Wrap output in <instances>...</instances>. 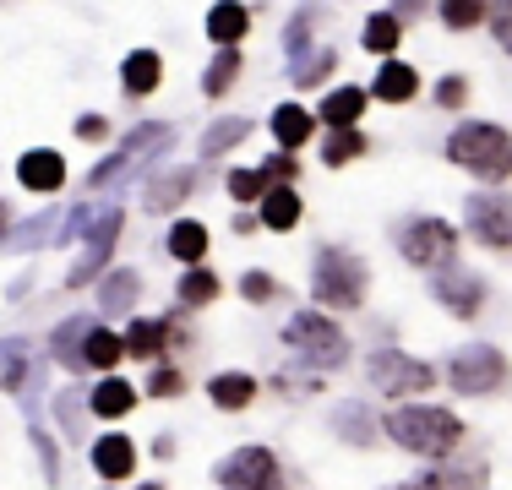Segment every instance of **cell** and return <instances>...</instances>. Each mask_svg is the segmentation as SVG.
I'll return each instance as SVG.
<instances>
[{"label": "cell", "mask_w": 512, "mask_h": 490, "mask_svg": "<svg viewBox=\"0 0 512 490\" xmlns=\"http://www.w3.org/2000/svg\"><path fill=\"white\" fill-rule=\"evenodd\" d=\"M55 224H60V213L50 207V213H44V218H28V224H22V229H28V235H11L6 245H11V251H28V245H39V240H55V235H50Z\"/></svg>", "instance_id": "60d3db41"}, {"label": "cell", "mask_w": 512, "mask_h": 490, "mask_svg": "<svg viewBox=\"0 0 512 490\" xmlns=\"http://www.w3.org/2000/svg\"><path fill=\"white\" fill-rule=\"evenodd\" d=\"M420 93V71L404 66V60H382L371 77V98H382V104H409V98Z\"/></svg>", "instance_id": "e0dca14e"}, {"label": "cell", "mask_w": 512, "mask_h": 490, "mask_svg": "<svg viewBox=\"0 0 512 490\" xmlns=\"http://www.w3.org/2000/svg\"><path fill=\"white\" fill-rule=\"evenodd\" d=\"M120 360H126V338L109 333V327H93L88 343H82V365H93V371H115Z\"/></svg>", "instance_id": "f546056e"}, {"label": "cell", "mask_w": 512, "mask_h": 490, "mask_svg": "<svg viewBox=\"0 0 512 490\" xmlns=\"http://www.w3.org/2000/svg\"><path fill=\"white\" fill-rule=\"evenodd\" d=\"M93 414H99V420H120V414H131L137 409V387L131 382H120V376H104L99 387H93Z\"/></svg>", "instance_id": "4316f807"}, {"label": "cell", "mask_w": 512, "mask_h": 490, "mask_svg": "<svg viewBox=\"0 0 512 490\" xmlns=\"http://www.w3.org/2000/svg\"><path fill=\"white\" fill-rule=\"evenodd\" d=\"M365 289H371V273H365V262L349 245H322L316 251V267H311L316 305H327V311H360Z\"/></svg>", "instance_id": "3957f363"}, {"label": "cell", "mask_w": 512, "mask_h": 490, "mask_svg": "<svg viewBox=\"0 0 512 490\" xmlns=\"http://www.w3.org/2000/svg\"><path fill=\"white\" fill-rule=\"evenodd\" d=\"M300 224V186H267L262 196V229L284 235V229Z\"/></svg>", "instance_id": "7402d4cb"}, {"label": "cell", "mask_w": 512, "mask_h": 490, "mask_svg": "<svg viewBox=\"0 0 512 490\" xmlns=\"http://www.w3.org/2000/svg\"><path fill=\"white\" fill-rule=\"evenodd\" d=\"M240 294H246L251 305H262V300H273L278 284H273V273H262V267H251L246 278H240Z\"/></svg>", "instance_id": "7bdbcfd3"}, {"label": "cell", "mask_w": 512, "mask_h": 490, "mask_svg": "<svg viewBox=\"0 0 512 490\" xmlns=\"http://www.w3.org/2000/svg\"><path fill=\"white\" fill-rule=\"evenodd\" d=\"M169 349V322L164 316H142L126 327V360H164Z\"/></svg>", "instance_id": "d6986e66"}, {"label": "cell", "mask_w": 512, "mask_h": 490, "mask_svg": "<svg viewBox=\"0 0 512 490\" xmlns=\"http://www.w3.org/2000/svg\"><path fill=\"white\" fill-rule=\"evenodd\" d=\"M251 137V120L246 115H224V120H213V126L202 131V158H224V153H235L240 142Z\"/></svg>", "instance_id": "484cf974"}, {"label": "cell", "mask_w": 512, "mask_h": 490, "mask_svg": "<svg viewBox=\"0 0 512 490\" xmlns=\"http://www.w3.org/2000/svg\"><path fill=\"white\" fill-rule=\"evenodd\" d=\"M207 398H213L218 409L240 414L246 403H256V382H251L246 371H224V376H213V382H207Z\"/></svg>", "instance_id": "f1b7e54d"}, {"label": "cell", "mask_w": 512, "mask_h": 490, "mask_svg": "<svg viewBox=\"0 0 512 490\" xmlns=\"http://www.w3.org/2000/svg\"><path fill=\"white\" fill-rule=\"evenodd\" d=\"M365 104H371V93H365V88H349V82H344V88H333V93L322 98V120H327L333 131H344V126H355V120L365 115Z\"/></svg>", "instance_id": "d4e9b609"}, {"label": "cell", "mask_w": 512, "mask_h": 490, "mask_svg": "<svg viewBox=\"0 0 512 490\" xmlns=\"http://www.w3.org/2000/svg\"><path fill=\"white\" fill-rule=\"evenodd\" d=\"M447 158L485 186H502V180H512V131L496 120H463L447 137Z\"/></svg>", "instance_id": "7a4b0ae2"}, {"label": "cell", "mask_w": 512, "mask_h": 490, "mask_svg": "<svg viewBox=\"0 0 512 490\" xmlns=\"http://www.w3.org/2000/svg\"><path fill=\"white\" fill-rule=\"evenodd\" d=\"M333 71H338V49H311V55L289 60V82L295 88H322Z\"/></svg>", "instance_id": "4dcf8cb0"}, {"label": "cell", "mask_w": 512, "mask_h": 490, "mask_svg": "<svg viewBox=\"0 0 512 490\" xmlns=\"http://www.w3.org/2000/svg\"><path fill=\"white\" fill-rule=\"evenodd\" d=\"M28 354H33L28 338H0V387L6 392L22 387V376H28Z\"/></svg>", "instance_id": "d590c367"}, {"label": "cell", "mask_w": 512, "mask_h": 490, "mask_svg": "<svg viewBox=\"0 0 512 490\" xmlns=\"http://www.w3.org/2000/svg\"><path fill=\"white\" fill-rule=\"evenodd\" d=\"M398 251H404L409 267H420V273H442V267H453L458 256V229L447 224V218H404L398 224Z\"/></svg>", "instance_id": "8992f818"}, {"label": "cell", "mask_w": 512, "mask_h": 490, "mask_svg": "<svg viewBox=\"0 0 512 490\" xmlns=\"http://www.w3.org/2000/svg\"><path fill=\"white\" fill-rule=\"evenodd\" d=\"M93 469H99V480H126V474L137 469V441L99 436L93 441Z\"/></svg>", "instance_id": "ac0fdd59"}, {"label": "cell", "mask_w": 512, "mask_h": 490, "mask_svg": "<svg viewBox=\"0 0 512 490\" xmlns=\"http://www.w3.org/2000/svg\"><path fill=\"white\" fill-rule=\"evenodd\" d=\"M311 131H316L311 109H300V104H278L273 109V137H278L284 153H300V147L311 142Z\"/></svg>", "instance_id": "44dd1931"}, {"label": "cell", "mask_w": 512, "mask_h": 490, "mask_svg": "<svg viewBox=\"0 0 512 490\" xmlns=\"http://www.w3.org/2000/svg\"><path fill=\"white\" fill-rule=\"evenodd\" d=\"M137 294H142V278L131 273V267H109V278H104V289H99V311L104 316H120V311H131V305H137Z\"/></svg>", "instance_id": "cb8c5ba5"}, {"label": "cell", "mask_w": 512, "mask_h": 490, "mask_svg": "<svg viewBox=\"0 0 512 490\" xmlns=\"http://www.w3.org/2000/svg\"><path fill=\"white\" fill-rule=\"evenodd\" d=\"M142 490H164V485H142Z\"/></svg>", "instance_id": "681fc988"}, {"label": "cell", "mask_w": 512, "mask_h": 490, "mask_svg": "<svg viewBox=\"0 0 512 490\" xmlns=\"http://www.w3.org/2000/svg\"><path fill=\"white\" fill-rule=\"evenodd\" d=\"M246 33H251V11L240 0H213V11H207V39L218 49H240Z\"/></svg>", "instance_id": "9a60e30c"}, {"label": "cell", "mask_w": 512, "mask_h": 490, "mask_svg": "<svg viewBox=\"0 0 512 490\" xmlns=\"http://www.w3.org/2000/svg\"><path fill=\"white\" fill-rule=\"evenodd\" d=\"M365 49H371V55H382V60H393V49H398V39H404V22L393 17V11H376L371 22H365Z\"/></svg>", "instance_id": "836d02e7"}, {"label": "cell", "mask_w": 512, "mask_h": 490, "mask_svg": "<svg viewBox=\"0 0 512 490\" xmlns=\"http://www.w3.org/2000/svg\"><path fill=\"white\" fill-rule=\"evenodd\" d=\"M431 98H436L442 109H463V104H469V77H458V71H453V77H442V82L431 88Z\"/></svg>", "instance_id": "b9f144b4"}, {"label": "cell", "mask_w": 512, "mask_h": 490, "mask_svg": "<svg viewBox=\"0 0 512 490\" xmlns=\"http://www.w3.org/2000/svg\"><path fill=\"white\" fill-rule=\"evenodd\" d=\"M436 11H442V28L469 33V28H480V22L491 17V0H436Z\"/></svg>", "instance_id": "e575fe53"}, {"label": "cell", "mask_w": 512, "mask_h": 490, "mask_svg": "<svg viewBox=\"0 0 512 490\" xmlns=\"http://www.w3.org/2000/svg\"><path fill=\"white\" fill-rule=\"evenodd\" d=\"M387 11H393L398 22H414V17H425V11H431V0H393Z\"/></svg>", "instance_id": "7dc6e473"}, {"label": "cell", "mask_w": 512, "mask_h": 490, "mask_svg": "<svg viewBox=\"0 0 512 490\" xmlns=\"http://www.w3.org/2000/svg\"><path fill=\"white\" fill-rule=\"evenodd\" d=\"M463 229L491 251H512V191H474L463 202Z\"/></svg>", "instance_id": "9c48e42d"}, {"label": "cell", "mask_w": 512, "mask_h": 490, "mask_svg": "<svg viewBox=\"0 0 512 490\" xmlns=\"http://www.w3.org/2000/svg\"><path fill=\"white\" fill-rule=\"evenodd\" d=\"M491 33H496V44H502V55H512V0H502V6H491Z\"/></svg>", "instance_id": "f6af8a7d"}, {"label": "cell", "mask_w": 512, "mask_h": 490, "mask_svg": "<svg viewBox=\"0 0 512 490\" xmlns=\"http://www.w3.org/2000/svg\"><path fill=\"white\" fill-rule=\"evenodd\" d=\"M17 186H28L33 196H55L66 186V158L55 147H33V153L17 158Z\"/></svg>", "instance_id": "4fadbf2b"}, {"label": "cell", "mask_w": 512, "mask_h": 490, "mask_svg": "<svg viewBox=\"0 0 512 490\" xmlns=\"http://www.w3.org/2000/svg\"><path fill=\"white\" fill-rule=\"evenodd\" d=\"M431 294H436V305H447V316L474 322L480 305H485V278H474L469 267H442V273L431 278Z\"/></svg>", "instance_id": "7c38bea8"}, {"label": "cell", "mask_w": 512, "mask_h": 490, "mask_svg": "<svg viewBox=\"0 0 512 490\" xmlns=\"http://www.w3.org/2000/svg\"><path fill=\"white\" fill-rule=\"evenodd\" d=\"M33 447H39V458H44V474L55 480V469H60V463H55V447H50V436H44L39 425H33Z\"/></svg>", "instance_id": "c3c4849f"}, {"label": "cell", "mask_w": 512, "mask_h": 490, "mask_svg": "<svg viewBox=\"0 0 512 490\" xmlns=\"http://www.w3.org/2000/svg\"><path fill=\"white\" fill-rule=\"evenodd\" d=\"M229 196H235V202H262L267 196L262 169H235V175H229Z\"/></svg>", "instance_id": "ab89813d"}, {"label": "cell", "mask_w": 512, "mask_h": 490, "mask_svg": "<svg viewBox=\"0 0 512 490\" xmlns=\"http://www.w3.org/2000/svg\"><path fill=\"white\" fill-rule=\"evenodd\" d=\"M311 33H316V6H306V11H295L289 17V28H284V49L289 55H311Z\"/></svg>", "instance_id": "f35d334b"}, {"label": "cell", "mask_w": 512, "mask_h": 490, "mask_svg": "<svg viewBox=\"0 0 512 490\" xmlns=\"http://www.w3.org/2000/svg\"><path fill=\"white\" fill-rule=\"evenodd\" d=\"M191 191H197V169L191 164L158 169L148 180V191H142V207H148V213H175L180 202H191Z\"/></svg>", "instance_id": "5bb4252c"}, {"label": "cell", "mask_w": 512, "mask_h": 490, "mask_svg": "<svg viewBox=\"0 0 512 490\" xmlns=\"http://www.w3.org/2000/svg\"><path fill=\"white\" fill-rule=\"evenodd\" d=\"M409 490H485V463H453V469L414 474Z\"/></svg>", "instance_id": "ffe728a7"}, {"label": "cell", "mask_w": 512, "mask_h": 490, "mask_svg": "<svg viewBox=\"0 0 512 490\" xmlns=\"http://www.w3.org/2000/svg\"><path fill=\"white\" fill-rule=\"evenodd\" d=\"M120 224H126V213H120V207H104V213L93 218V229H88V235H82L88 245H82L77 267H71V273H66V284H71V289L93 284V278H99L104 267H109V256H115V240H120Z\"/></svg>", "instance_id": "8fae6325"}, {"label": "cell", "mask_w": 512, "mask_h": 490, "mask_svg": "<svg viewBox=\"0 0 512 490\" xmlns=\"http://www.w3.org/2000/svg\"><path fill=\"white\" fill-rule=\"evenodd\" d=\"M180 387H186V376H180L175 365H153V376H148V392H153V398H175Z\"/></svg>", "instance_id": "ee69618b"}, {"label": "cell", "mask_w": 512, "mask_h": 490, "mask_svg": "<svg viewBox=\"0 0 512 490\" xmlns=\"http://www.w3.org/2000/svg\"><path fill=\"white\" fill-rule=\"evenodd\" d=\"M99 322H88V316H71V322H60L55 327V338H50V354L60 365H66V371H82V343H88V333Z\"/></svg>", "instance_id": "603a6c76"}, {"label": "cell", "mask_w": 512, "mask_h": 490, "mask_svg": "<svg viewBox=\"0 0 512 490\" xmlns=\"http://www.w3.org/2000/svg\"><path fill=\"white\" fill-rule=\"evenodd\" d=\"M240 66H246V55H240V49H218L213 66L202 71V93H207V98H224L229 88H235Z\"/></svg>", "instance_id": "1f68e13d"}, {"label": "cell", "mask_w": 512, "mask_h": 490, "mask_svg": "<svg viewBox=\"0 0 512 490\" xmlns=\"http://www.w3.org/2000/svg\"><path fill=\"white\" fill-rule=\"evenodd\" d=\"M365 376H371L376 392H387V398H414V392H431L436 371L425 360H414L404 349H376L371 360H365Z\"/></svg>", "instance_id": "ba28073f"}, {"label": "cell", "mask_w": 512, "mask_h": 490, "mask_svg": "<svg viewBox=\"0 0 512 490\" xmlns=\"http://www.w3.org/2000/svg\"><path fill=\"white\" fill-rule=\"evenodd\" d=\"M256 169H262L267 186H300V158H295V153H284V147H278V153H267Z\"/></svg>", "instance_id": "74e56055"}, {"label": "cell", "mask_w": 512, "mask_h": 490, "mask_svg": "<svg viewBox=\"0 0 512 490\" xmlns=\"http://www.w3.org/2000/svg\"><path fill=\"white\" fill-rule=\"evenodd\" d=\"M447 382H453L463 398H485V392H496L507 382L502 349H491V343H469V349H458L453 365H447Z\"/></svg>", "instance_id": "30bf717a"}, {"label": "cell", "mask_w": 512, "mask_h": 490, "mask_svg": "<svg viewBox=\"0 0 512 490\" xmlns=\"http://www.w3.org/2000/svg\"><path fill=\"white\" fill-rule=\"evenodd\" d=\"M158 82H164L158 49H131L126 66H120V88H126V98H148V93H158Z\"/></svg>", "instance_id": "2e32d148"}, {"label": "cell", "mask_w": 512, "mask_h": 490, "mask_svg": "<svg viewBox=\"0 0 512 490\" xmlns=\"http://www.w3.org/2000/svg\"><path fill=\"white\" fill-rule=\"evenodd\" d=\"M175 300L186 305V311H197V305H213V300H218V273H207V267L197 262V267H191L186 278H180Z\"/></svg>", "instance_id": "8d00e7d4"}, {"label": "cell", "mask_w": 512, "mask_h": 490, "mask_svg": "<svg viewBox=\"0 0 512 490\" xmlns=\"http://www.w3.org/2000/svg\"><path fill=\"white\" fill-rule=\"evenodd\" d=\"M387 436L414 458H453V447H463V420L436 403H404L387 414Z\"/></svg>", "instance_id": "6da1fadb"}, {"label": "cell", "mask_w": 512, "mask_h": 490, "mask_svg": "<svg viewBox=\"0 0 512 490\" xmlns=\"http://www.w3.org/2000/svg\"><path fill=\"white\" fill-rule=\"evenodd\" d=\"M169 256L175 262H186V267H197L202 256H207V224H197V218H180V224H169Z\"/></svg>", "instance_id": "83f0119b"}, {"label": "cell", "mask_w": 512, "mask_h": 490, "mask_svg": "<svg viewBox=\"0 0 512 490\" xmlns=\"http://www.w3.org/2000/svg\"><path fill=\"white\" fill-rule=\"evenodd\" d=\"M365 147H371V137H365L360 126H344V131H333V137L322 142V164L327 169H344V164H355Z\"/></svg>", "instance_id": "d6a6232c"}, {"label": "cell", "mask_w": 512, "mask_h": 490, "mask_svg": "<svg viewBox=\"0 0 512 490\" xmlns=\"http://www.w3.org/2000/svg\"><path fill=\"white\" fill-rule=\"evenodd\" d=\"M218 490H284V463L273 458V447H235L213 469Z\"/></svg>", "instance_id": "52a82bcc"}, {"label": "cell", "mask_w": 512, "mask_h": 490, "mask_svg": "<svg viewBox=\"0 0 512 490\" xmlns=\"http://www.w3.org/2000/svg\"><path fill=\"white\" fill-rule=\"evenodd\" d=\"M284 343H289V349H300V360H311L316 371H338V365L349 360L344 327H338L333 316H322V311L289 316V322H284Z\"/></svg>", "instance_id": "5b68a950"}, {"label": "cell", "mask_w": 512, "mask_h": 490, "mask_svg": "<svg viewBox=\"0 0 512 490\" xmlns=\"http://www.w3.org/2000/svg\"><path fill=\"white\" fill-rule=\"evenodd\" d=\"M169 142H175V126H164V120H142V126L126 131V142H120L115 153L99 158V164L88 169V180H82V186H88V191H109L115 180L137 175V169L148 164L153 153H164Z\"/></svg>", "instance_id": "277c9868"}, {"label": "cell", "mask_w": 512, "mask_h": 490, "mask_svg": "<svg viewBox=\"0 0 512 490\" xmlns=\"http://www.w3.org/2000/svg\"><path fill=\"white\" fill-rule=\"evenodd\" d=\"M77 137L82 142H104L109 137V120L104 115H77Z\"/></svg>", "instance_id": "bcb514c9"}]
</instances>
